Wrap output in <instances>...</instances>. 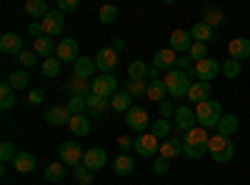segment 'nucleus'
Instances as JSON below:
<instances>
[{"label": "nucleus", "instance_id": "obj_34", "mask_svg": "<svg viewBox=\"0 0 250 185\" xmlns=\"http://www.w3.org/2000/svg\"><path fill=\"white\" fill-rule=\"evenodd\" d=\"M13 105H15L13 85H10V83H3V85H0V108H3V110H10Z\"/></svg>", "mask_w": 250, "mask_h": 185}, {"label": "nucleus", "instance_id": "obj_48", "mask_svg": "<svg viewBox=\"0 0 250 185\" xmlns=\"http://www.w3.org/2000/svg\"><path fill=\"white\" fill-rule=\"evenodd\" d=\"M153 170H155V175H165V173L170 170V160H168V158H160V155H158V158L153 160Z\"/></svg>", "mask_w": 250, "mask_h": 185}, {"label": "nucleus", "instance_id": "obj_46", "mask_svg": "<svg viewBox=\"0 0 250 185\" xmlns=\"http://www.w3.org/2000/svg\"><path fill=\"white\" fill-rule=\"evenodd\" d=\"M118 18V8L115 5H103L100 8V13H98V20H100V23H113V20Z\"/></svg>", "mask_w": 250, "mask_h": 185}, {"label": "nucleus", "instance_id": "obj_49", "mask_svg": "<svg viewBox=\"0 0 250 185\" xmlns=\"http://www.w3.org/2000/svg\"><path fill=\"white\" fill-rule=\"evenodd\" d=\"M158 110H160V118H165V120H170L175 115V105H173L170 100H163L160 105H158Z\"/></svg>", "mask_w": 250, "mask_h": 185}, {"label": "nucleus", "instance_id": "obj_35", "mask_svg": "<svg viewBox=\"0 0 250 185\" xmlns=\"http://www.w3.org/2000/svg\"><path fill=\"white\" fill-rule=\"evenodd\" d=\"M145 75H148V65L143 63V60H133V63L128 65V78L130 80H145ZM148 83V80H145Z\"/></svg>", "mask_w": 250, "mask_h": 185}, {"label": "nucleus", "instance_id": "obj_40", "mask_svg": "<svg viewBox=\"0 0 250 185\" xmlns=\"http://www.w3.org/2000/svg\"><path fill=\"white\" fill-rule=\"evenodd\" d=\"M62 175H65V165H62V163H50L45 168V180H50V183L62 180Z\"/></svg>", "mask_w": 250, "mask_h": 185}, {"label": "nucleus", "instance_id": "obj_20", "mask_svg": "<svg viewBox=\"0 0 250 185\" xmlns=\"http://www.w3.org/2000/svg\"><path fill=\"white\" fill-rule=\"evenodd\" d=\"M183 153V140H178L175 135H170V138H165V140H160V158H168V160H175L178 155Z\"/></svg>", "mask_w": 250, "mask_h": 185}, {"label": "nucleus", "instance_id": "obj_55", "mask_svg": "<svg viewBox=\"0 0 250 185\" xmlns=\"http://www.w3.org/2000/svg\"><path fill=\"white\" fill-rule=\"evenodd\" d=\"M28 33L38 40V38H43L45 33H43V25H40V23H30V28H28Z\"/></svg>", "mask_w": 250, "mask_h": 185}, {"label": "nucleus", "instance_id": "obj_36", "mask_svg": "<svg viewBox=\"0 0 250 185\" xmlns=\"http://www.w3.org/2000/svg\"><path fill=\"white\" fill-rule=\"evenodd\" d=\"M110 105V100H105V98H98V95H88V110L90 113H95V115H100V113H105V108Z\"/></svg>", "mask_w": 250, "mask_h": 185}, {"label": "nucleus", "instance_id": "obj_45", "mask_svg": "<svg viewBox=\"0 0 250 185\" xmlns=\"http://www.w3.org/2000/svg\"><path fill=\"white\" fill-rule=\"evenodd\" d=\"M188 58H190L193 63H200V60H205V58H208V45H205V43H193Z\"/></svg>", "mask_w": 250, "mask_h": 185}, {"label": "nucleus", "instance_id": "obj_53", "mask_svg": "<svg viewBox=\"0 0 250 185\" xmlns=\"http://www.w3.org/2000/svg\"><path fill=\"white\" fill-rule=\"evenodd\" d=\"M80 0H58V10L65 13V10H78Z\"/></svg>", "mask_w": 250, "mask_h": 185}, {"label": "nucleus", "instance_id": "obj_24", "mask_svg": "<svg viewBox=\"0 0 250 185\" xmlns=\"http://www.w3.org/2000/svg\"><path fill=\"white\" fill-rule=\"evenodd\" d=\"M58 45H55V40L53 38H48V35H43V38H38V40H33V50H35V55L38 58H53V50H55Z\"/></svg>", "mask_w": 250, "mask_h": 185}, {"label": "nucleus", "instance_id": "obj_33", "mask_svg": "<svg viewBox=\"0 0 250 185\" xmlns=\"http://www.w3.org/2000/svg\"><path fill=\"white\" fill-rule=\"evenodd\" d=\"M110 108H113V110H125V113H128V110L133 108V98L125 93V90H123V93H115L113 100H110Z\"/></svg>", "mask_w": 250, "mask_h": 185}, {"label": "nucleus", "instance_id": "obj_29", "mask_svg": "<svg viewBox=\"0 0 250 185\" xmlns=\"http://www.w3.org/2000/svg\"><path fill=\"white\" fill-rule=\"evenodd\" d=\"M70 130H73V135H78V138H83V135H88L90 133V120L85 118V115H73L70 118V125H68Z\"/></svg>", "mask_w": 250, "mask_h": 185}, {"label": "nucleus", "instance_id": "obj_51", "mask_svg": "<svg viewBox=\"0 0 250 185\" xmlns=\"http://www.w3.org/2000/svg\"><path fill=\"white\" fill-rule=\"evenodd\" d=\"M18 60H20L25 68H33V65H35V50H23V53L18 55Z\"/></svg>", "mask_w": 250, "mask_h": 185}, {"label": "nucleus", "instance_id": "obj_13", "mask_svg": "<svg viewBox=\"0 0 250 185\" xmlns=\"http://www.w3.org/2000/svg\"><path fill=\"white\" fill-rule=\"evenodd\" d=\"M83 165H85L90 173L105 168L108 165V153L103 148H90V150H85V155H83Z\"/></svg>", "mask_w": 250, "mask_h": 185}, {"label": "nucleus", "instance_id": "obj_41", "mask_svg": "<svg viewBox=\"0 0 250 185\" xmlns=\"http://www.w3.org/2000/svg\"><path fill=\"white\" fill-rule=\"evenodd\" d=\"M125 93H128L130 98L135 95H143V93H148V83H145V80H128V83H125Z\"/></svg>", "mask_w": 250, "mask_h": 185}, {"label": "nucleus", "instance_id": "obj_17", "mask_svg": "<svg viewBox=\"0 0 250 185\" xmlns=\"http://www.w3.org/2000/svg\"><path fill=\"white\" fill-rule=\"evenodd\" d=\"M0 50H3L5 55H20L23 53V38H20L18 33H3L0 35Z\"/></svg>", "mask_w": 250, "mask_h": 185}, {"label": "nucleus", "instance_id": "obj_42", "mask_svg": "<svg viewBox=\"0 0 250 185\" xmlns=\"http://www.w3.org/2000/svg\"><path fill=\"white\" fill-rule=\"evenodd\" d=\"M70 90H73V95H83V98H88L93 93L90 90V80H80V78H73Z\"/></svg>", "mask_w": 250, "mask_h": 185}, {"label": "nucleus", "instance_id": "obj_15", "mask_svg": "<svg viewBox=\"0 0 250 185\" xmlns=\"http://www.w3.org/2000/svg\"><path fill=\"white\" fill-rule=\"evenodd\" d=\"M95 65L100 73H113L118 68V53L113 48H100L95 53Z\"/></svg>", "mask_w": 250, "mask_h": 185}, {"label": "nucleus", "instance_id": "obj_57", "mask_svg": "<svg viewBox=\"0 0 250 185\" xmlns=\"http://www.w3.org/2000/svg\"><path fill=\"white\" fill-rule=\"evenodd\" d=\"M110 48H113L115 53H120V50L125 48V43H123V40H120V38H115V40H113V45H110Z\"/></svg>", "mask_w": 250, "mask_h": 185}, {"label": "nucleus", "instance_id": "obj_50", "mask_svg": "<svg viewBox=\"0 0 250 185\" xmlns=\"http://www.w3.org/2000/svg\"><path fill=\"white\" fill-rule=\"evenodd\" d=\"M118 145H120L123 153H130V150H135V140H133L130 135H120V138H118Z\"/></svg>", "mask_w": 250, "mask_h": 185}, {"label": "nucleus", "instance_id": "obj_3", "mask_svg": "<svg viewBox=\"0 0 250 185\" xmlns=\"http://www.w3.org/2000/svg\"><path fill=\"white\" fill-rule=\"evenodd\" d=\"M208 153L213 155L215 163H230L235 158V143L230 138H225L220 133H215L210 138V145H208Z\"/></svg>", "mask_w": 250, "mask_h": 185}, {"label": "nucleus", "instance_id": "obj_32", "mask_svg": "<svg viewBox=\"0 0 250 185\" xmlns=\"http://www.w3.org/2000/svg\"><path fill=\"white\" fill-rule=\"evenodd\" d=\"M25 13L33 15V18H45L50 10H48L45 0H25Z\"/></svg>", "mask_w": 250, "mask_h": 185}, {"label": "nucleus", "instance_id": "obj_2", "mask_svg": "<svg viewBox=\"0 0 250 185\" xmlns=\"http://www.w3.org/2000/svg\"><path fill=\"white\" fill-rule=\"evenodd\" d=\"M223 105L218 100H203L195 105V120L200 128H218V123L223 118Z\"/></svg>", "mask_w": 250, "mask_h": 185}, {"label": "nucleus", "instance_id": "obj_18", "mask_svg": "<svg viewBox=\"0 0 250 185\" xmlns=\"http://www.w3.org/2000/svg\"><path fill=\"white\" fill-rule=\"evenodd\" d=\"M95 58H85V55H80L75 60V65H73V78H80V80H90L95 75Z\"/></svg>", "mask_w": 250, "mask_h": 185}, {"label": "nucleus", "instance_id": "obj_21", "mask_svg": "<svg viewBox=\"0 0 250 185\" xmlns=\"http://www.w3.org/2000/svg\"><path fill=\"white\" fill-rule=\"evenodd\" d=\"M190 35H193V40L195 43H213L215 40V28H210L208 23H203V20H198V23L190 28Z\"/></svg>", "mask_w": 250, "mask_h": 185}, {"label": "nucleus", "instance_id": "obj_11", "mask_svg": "<svg viewBox=\"0 0 250 185\" xmlns=\"http://www.w3.org/2000/svg\"><path fill=\"white\" fill-rule=\"evenodd\" d=\"M55 58L60 60V63H73V65H75V60L80 58V55H78V40H75V38L60 40L58 48H55Z\"/></svg>", "mask_w": 250, "mask_h": 185}, {"label": "nucleus", "instance_id": "obj_28", "mask_svg": "<svg viewBox=\"0 0 250 185\" xmlns=\"http://www.w3.org/2000/svg\"><path fill=\"white\" fill-rule=\"evenodd\" d=\"M150 133L158 138V140H165L173 135V120H165V118H158L153 125H150Z\"/></svg>", "mask_w": 250, "mask_h": 185}, {"label": "nucleus", "instance_id": "obj_22", "mask_svg": "<svg viewBox=\"0 0 250 185\" xmlns=\"http://www.w3.org/2000/svg\"><path fill=\"white\" fill-rule=\"evenodd\" d=\"M228 53H230L233 60H245L250 58V40L248 38H235L228 43Z\"/></svg>", "mask_w": 250, "mask_h": 185}, {"label": "nucleus", "instance_id": "obj_38", "mask_svg": "<svg viewBox=\"0 0 250 185\" xmlns=\"http://www.w3.org/2000/svg\"><path fill=\"white\" fill-rule=\"evenodd\" d=\"M60 65H62V63H60L58 58H45V60H43V65H40V70H43L45 78H58Z\"/></svg>", "mask_w": 250, "mask_h": 185}, {"label": "nucleus", "instance_id": "obj_39", "mask_svg": "<svg viewBox=\"0 0 250 185\" xmlns=\"http://www.w3.org/2000/svg\"><path fill=\"white\" fill-rule=\"evenodd\" d=\"M8 83L13 85V90H23V88H28L30 78H28V73H25V70H15V73L8 78Z\"/></svg>", "mask_w": 250, "mask_h": 185}, {"label": "nucleus", "instance_id": "obj_19", "mask_svg": "<svg viewBox=\"0 0 250 185\" xmlns=\"http://www.w3.org/2000/svg\"><path fill=\"white\" fill-rule=\"evenodd\" d=\"M153 65L158 68V70H175V65H178V53L175 50H170V48H165V50H158L155 53V58H153Z\"/></svg>", "mask_w": 250, "mask_h": 185}, {"label": "nucleus", "instance_id": "obj_31", "mask_svg": "<svg viewBox=\"0 0 250 185\" xmlns=\"http://www.w3.org/2000/svg\"><path fill=\"white\" fill-rule=\"evenodd\" d=\"M145 95H148L153 103H158V105H160V103L165 100V95H168V88H165L163 80H155V83H148V93H145Z\"/></svg>", "mask_w": 250, "mask_h": 185}, {"label": "nucleus", "instance_id": "obj_7", "mask_svg": "<svg viewBox=\"0 0 250 185\" xmlns=\"http://www.w3.org/2000/svg\"><path fill=\"white\" fill-rule=\"evenodd\" d=\"M220 63L215 58H205V60H200V63H195L193 65V70L188 73L190 78H198V80H203V83H210V80H215V75L220 73Z\"/></svg>", "mask_w": 250, "mask_h": 185}, {"label": "nucleus", "instance_id": "obj_56", "mask_svg": "<svg viewBox=\"0 0 250 185\" xmlns=\"http://www.w3.org/2000/svg\"><path fill=\"white\" fill-rule=\"evenodd\" d=\"M145 80H148V83H155L158 80V68L155 65H148V75H145Z\"/></svg>", "mask_w": 250, "mask_h": 185}, {"label": "nucleus", "instance_id": "obj_16", "mask_svg": "<svg viewBox=\"0 0 250 185\" xmlns=\"http://www.w3.org/2000/svg\"><path fill=\"white\" fill-rule=\"evenodd\" d=\"M190 48H193L190 30H173L170 33V50H175L178 55H183V53H190Z\"/></svg>", "mask_w": 250, "mask_h": 185}, {"label": "nucleus", "instance_id": "obj_47", "mask_svg": "<svg viewBox=\"0 0 250 185\" xmlns=\"http://www.w3.org/2000/svg\"><path fill=\"white\" fill-rule=\"evenodd\" d=\"M15 148H13V143L10 140H3V143H0V160H3V163H13L15 160Z\"/></svg>", "mask_w": 250, "mask_h": 185}, {"label": "nucleus", "instance_id": "obj_25", "mask_svg": "<svg viewBox=\"0 0 250 185\" xmlns=\"http://www.w3.org/2000/svg\"><path fill=\"white\" fill-rule=\"evenodd\" d=\"M238 128H240L238 115H223L220 123H218V128H215V133H220V135H225V138H230V135L238 133Z\"/></svg>", "mask_w": 250, "mask_h": 185}, {"label": "nucleus", "instance_id": "obj_54", "mask_svg": "<svg viewBox=\"0 0 250 185\" xmlns=\"http://www.w3.org/2000/svg\"><path fill=\"white\" fill-rule=\"evenodd\" d=\"M43 98H45V93L40 90V88H35V90L28 93V103H30V105H40V103H43Z\"/></svg>", "mask_w": 250, "mask_h": 185}, {"label": "nucleus", "instance_id": "obj_43", "mask_svg": "<svg viewBox=\"0 0 250 185\" xmlns=\"http://www.w3.org/2000/svg\"><path fill=\"white\" fill-rule=\"evenodd\" d=\"M73 178L78 180V185H90V183H93V173L83 165V163L73 168Z\"/></svg>", "mask_w": 250, "mask_h": 185}, {"label": "nucleus", "instance_id": "obj_52", "mask_svg": "<svg viewBox=\"0 0 250 185\" xmlns=\"http://www.w3.org/2000/svg\"><path fill=\"white\" fill-rule=\"evenodd\" d=\"M193 65H195V63H193V60L188 58V55H178V65H175L178 70H183V73H190V70H193Z\"/></svg>", "mask_w": 250, "mask_h": 185}, {"label": "nucleus", "instance_id": "obj_5", "mask_svg": "<svg viewBox=\"0 0 250 185\" xmlns=\"http://www.w3.org/2000/svg\"><path fill=\"white\" fill-rule=\"evenodd\" d=\"M90 90L98 98L113 100V95L118 93V80L113 73H100V75H95V80H90Z\"/></svg>", "mask_w": 250, "mask_h": 185}, {"label": "nucleus", "instance_id": "obj_12", "mask_svg": "<svg viewBox=\"0 0 250 185\" xmlns=\"http://www.w3.org/2000/svg\"><path fill=\"white\" fill-rule=\"evenodd\" d=\"M70 118L73 113L68 110V105H53L45 110V123L53 128H60V125H70Z\"/></svg>", "mask_w": 250, "mask_h": 185}, {"label": "nucleus", "instance_id": "obj_37", "mask_svg": "<svg viewBox=\"0 0 250 185\" xmlns=\"http://www.w3.org/2000/svg\"><path fill=\"white\" fill-rule=\"evenodd\" d=\"M240 70H243V68H240V60H233V58H230V60H225L223 68H220V73H223L228 80H235V78L240 75Z\"/></svg>", "mask_w": 250, "mask_h": 185}, {"label": "nucleus", "instance_id": "obj_44", "mask_svg": "<svg viewBox=\"0 0 250 185\" xmlns=\"http://www.w3.org/2000/svg\"><path fill=\"white\" fill-rule=\"evenodd\" d=\"M85 108H88V98H83V95H70V100H68V110H70L73 115H80Z\"/></svg>", "mask_w": 250, "mask_h": 185}, {"label": "nucleus", "instance_id": "obj_26", "mask_svg": "<svg viewBox=\"0 0 250 185\" xmlns=\"http://www.w3.org/2000/svg\"><path fill=\"white\" fill-rule=\"evenodd\" d=\"M13 165H15V173H33L35 165H38V160L33 153H18L15 160H13Z\"/></svg>", "mask_w": 250, "mask_h": 185}, {"label": "nucleus", "instance_id": "obj_14", "mask_svg": "<svg viewBox=\"0 0 250 185\" xmlns=\"http://www.w3.org/2000/svg\"><path fill=\"white\" fill-rule=\"evenodd\" d=\"M40 25H43V33L48 38H55L62 33V25H65V20H62V13L60 10H50L43 20H40Z\"/></svg>", "mask_w": 250, "mask_h": 185}, {"label": "nucleus", "instance_id": "obj_8", "mask_svg": "<svg viewBox=\"0 0 250 185\" xmlns=\"http://www.w3.org/2000/svg\"><path fill=\"white\" fill-rule=\"evenodd\" d=\"M173 120H175V130L183 133V135L190 133V130L195 128V123H198V120H195V110H193L190 105H178Z\"/></svg>", "mask_w": 250, "mask_h": 185}, {"label": "nucleus", "instance_id": "obj_6", "mask_svg": "<svg viewBox=\"0 0 250 185\" xmlns=\"http://www.w3.org/2000/svg\"><path fill=\"white\" fill-rule=\"evenodd\" d=\"M58 155H60V163H62V165L75 168V165H80V163H83V155H85V150L80 148L78 140H65V143H62V145L58 148Z\"/></svg>", "mask_w": 250, "mask_h": 185}, {"label": "nucleus", "instance_id": "obj_4", "mask_svg": "<svg viewBox=\"0 0 250 185\" xmlns=\"http://www.w3.org/2000/svg\"><path fill=\"white\" fill-rule=\"evenodd\" d=\"M165 88H168V95H173V98H188V90H190V85H193V80H190V75L188 73H183V70H170L168 75H165Z\"/></svg>", "mask_w": 250, "mask_h": 185}, {"label": "nucleus", "instance_id": "obj_23", "mask_svg": "<svg viewBox=\"0 0 250 185\" xmlns=\"http://www.w3.org/2000/svg\"><path fill=\"white\" fill-rule=\"evenodd\" d=\"M188 100H193L195 105L203 100H210V83H203V80H195L188 90Z\"/></svg>", "mask_w": 250, "mask_h": 185}, {"label": "nucleus", "instance_id": "obj_27", "mask_svg": "<svg viewBox=\"0 0 250 185\" xmlns=\"http://www.w3.org/2000/svg\"><path fill=\"white\" fill-rule=\"evenodd\" d=\"M133 168H135V158H133L130 153H120V155L115 158V163H113L115 175H130Z\"/></svg>", "mask_w": 250, "mask_h": 185}, {"label": "nucleus", "instance_id": "obj_1", "mask_svg": "<svg viewBox=\"0 0 250 185\" xmlns=\"http://www.w3.org/2000/svg\"><path fill=\"white\" fill-rule=\"evenodd\" d=\"M208 145H210V135L200 125H195L188 135H183V155L190 160H200L208 153Z\"/></svg>", "mask_w": 250, "mask_h": 185}, {"label": "nucleus", "instance_id": "obj_30", "mask_svg": "<svg viewBox=\"0 0 250 185\" xmlns=\"http://www.w3.org/2000/svg\"><path fill=\"white\" fill-rule=\"evenodd\" d=\"M203 23H208L210 28H218L225 23V13L220 8H205L203 10Z\"/></svg>", "mask_w": 250, "mask_h": 185}, {"label": "nucleus", "instance_id": "obj_9", "mask_svg": "<svg viewBox=\"0 0 250 185\" xmlns=\"http://www.w3.org/2000/svg\"><path fill=\"white\" fill-rule=\"evenodd\" d=\"M125 125H128L130 130H135V133H145V130H148L150 128V115H148V110H145V108H130L128 110V115H125Z\"/></svg>", "mask_w": 250, "mask_h": 185}, {"label": "nucleus", "instance_id": "obj_10", "mask_svg": "<svg viewBox=\"0 0 250 185\" xmlns=\"http://www.w3.org/2000/svg\"><path fill=\"white\" fill-rule=\"evenodd\" d=\"M135 153L140 158H155L160 153V140L153 133H143L135 138Z\"/></svg>", "mask_w": 250, "mask_h": 185}]
</instances>
